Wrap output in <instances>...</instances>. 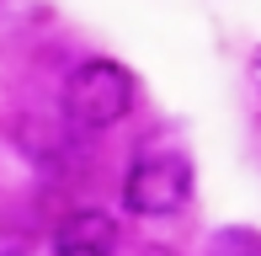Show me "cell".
Instances as JSON below:
<instances>
[{
  "label": "cell",
  "instance_id": "cell-4",
  "mask_svg": "<svg viewBox=\"0 0 261 256\" xmlns=\"http://www.w3.org/2000/svg\"><path fill=\"white\" fill-rule=\"evenodd\" d=\"M208 256H261V229L251 224H229L208 235Z\"/></svg>",
  "mask_w": 261,
  "mask_h": 256
},
{
  "label": "cell",
  "instance_id": "cell-3",
  "mask_svg": "<svg viewBox=\"0 0 261 256\" xmlns=\"http://www.w3.org/2000/svg\"><path fill=\"white\" fill-rule=\"evenodd\" d=\"M117 219L107 208H75L54 229V256H117Z\"/></svg>",
  "mask_w": 261,
  "mask_h": 256
},
{
  "label": "cell",
  "instance_id": "cell-2",
  "mask_svg": "<svg viewBox=\"0 0 261 256\" xmlns=\"http://www.w3.org/2000/svg\"><path fill=\"white\" fill-rule=\"evenodd\" d=\"M187 197H192V166L171 149L139 155L123 176V208L139 219H171L187 208Z\"/></svg>",
  "mask_w": 261,
  "mask_h": 256
},
{
  "label": "cell",
  "instance_id": "cell-1",
  "mask_svg": "<svg viewBox=\"0 0 261 256\" xmlns=\"http://www.w3.org/2000/svg\"><path fill=\"white\" fill-rule=\"evenodd\" d=\"M64 112L75 128H112L134 112V75L117 59H86L64 80Z\"/></svg>",
  "mask_w": 261,
  "mask_h": 256
}]
</instances>
